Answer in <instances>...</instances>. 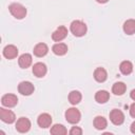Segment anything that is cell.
I'll return each instance as SVG.
<instances>
[{
	"mask_svg": "<svg viewBox=\"0 0 135 135\" xmlns=\"http://www.w3.org/2000/svg\"><path fill=\"white\" fill-rule=\"evenodd\" d=\"M34 90H35L34 84L30 81H21L18 85V92L21 95H24V96L31 95L34 92Z\"/></svg>",
	"mask_w": 135,
	"mask_h": 135,
	"instance_id": "277c9868",
	"label": "cell"
},
{
	"mask_svg": "<svg viewBox=\"0 0 135 135\" xmlns=\"http://www.w3.org/2000/svg\"><path fill=\"white\" fill-rule=\"evenodd\" d=\"M9 9V13L17 19H22L25 17L26 15V8L22 5V4H19V3H13L9 5L8 7Z\"/></svg>",
	"mask_w": 135,
	"mask_h": 135,
	"instance_id": "7a4b0ae2",
	"label": "cell"
},
{
	"mask_svg": "<svg viewBox=\"0 0 135 135\" xmlns=\"http://www.w3.org/2000/svg\"><path fill=\"white\" fill-rule=\"evenodd\" d=\"M119 70H120V72H121L123 75H129V74H131L132 71H133V64H132V62H130V61H128V60L122 61V62L120 63V65H119Z\"/></svg>",
	"mask_w": 135,
	"mask_h": 135,
	"instance_id": "d6986e66",
	"label": "cell"
},
{
	"mask_svg": "<svg viewBox=\"0 0 135 135\" xmlns=\"http://www.w3.org/2000/svg\"><path fill=\"white\" fill-rule=\"evenodd\" d=\"M81 118V114L79 110L76 108H70L65 111V119L70 123H77Z\"/></svg>",
	"mask_w": 135,
	"mask_h": 135,
	"instance_id": "3957f363",
	"label": "cell"
},
{
	"mask_svg": "<svg viewBox=\"0 0 135 135\" xmlns=\"http://www.w3.org/2000/svg\"><path fill=\"white\" fill-rule=\"evenodd\" d=\"M37 123H38V126L40 128H43V129L49 128L51 126V123H52V117H51V115L47 114V113L40 114L38 116V118H37Z\"/></svg>",
	"mask_w": 135,
	"mask_h": 135,
	"instance_id": "9c48e42d",
	"label": "cell"
},
{
	"mask_svg": "<svg viewBox=\"0 0 135 135\" xmlns=\"http://www.w3.org/2000/svg\"><path fill=\"white\" fill-rule=\"evenodd\" d=\"M109 98H110V94H109V92H107L104 90L98 91L95 94V100L98 103H105L109 100Z\"/></svg>",
	"mask_w": 135,
	"mask_h": 135,
	"instance_id": "e0dca14e",
	"label": "cell"
},
{
	"mask_svg": "<svg viewBox=\"0 0 135 135\" xmlns=\"http://www.w3.org/2000/svg\"><path fill=\"white\" fill-rule=\"evenodd\" d=\"M108 126V121L104 117L102 116H96L95 119H94V127L97 129V130H103L105 129Z\"/></svg>",
	"mask_w": 135,
	"mask_h": 135,
	"instance_id": "ffe728a7",
	"label": "cell"
},
{
	"mask_svg": "<svg viewBox=\"0 0 135 135\" xmlns=\"http://www.w3.org/2000/svg\"><path fill=\"white\" fill-rule=\"evenodd\" d=\"M66 133H68V131H66L65 127H63L62 124H54L51 128V134H53V135H64Z\"/></svg>",
	"mask_w": 135,
	"mask_h": 135,
	"instance_id": "7402d4cb",
	"label": "cell"
},
{
	"mask_svg": "<svg viewBox=\"0 0 135 135\" xmlns=\"http://www.w3.org/2000/svg\"><path fill=\"white\" fill-rule=\"evenodd\" d=\"M70 134L71 135H81L82 134V130L79 127H73L70 130Z\"/></svg>",
	"mask_w": 135,
	"mask_h": 135,
	"instance_id": "cb8c5ba5",
	"label": "cell"
},
{
	"mask_svg": "<svg viewBox=\"0 0 135 135\" xmlns=\"http://www.w3.org/2000/svg\"><path fill=\"white\" fill-rule=\"evenodd\" d=\"M52 51H53V53L55 55L62 56L68 52V45L65 43H56V44L53 45Z\"/></svg>",
	"mask_w": 135,
	"mask_h": 135,
	"instance_id": "2e32d148",
	"label": "cell"
},
{
	"mask_svg": "<svg viewBox=\"0 0 135 135\" xmlns=\"http://www.w3.org/2000/svg\"><path fill=\"white\" fill-rule=\"evenodd\" d=\"M97 2H99V3H105V2H108L109 0H96Z\"/></svg>",
	"mask_w": 135,
	"mask_h": 135,
	"instance_id": "83f0119b",
	"label": "cell"
},
{
	"mask_svg": "<svg viewBox=\"0 0 135 135\" xmlns=\"http://www.w3.org/2000/svg\"><path fill=\"white\" fill-rule=\"evenodd\" d=\"M0 118L5 123H13L16 119V116H15L14 112H12L11 110H6L4 108H1L0 109Z\"/></svg>",
	"mask_w": 135,
	"mask_h": 135,
	"instance_id": "8992f818",
	"label": "cell"
},
{
	"mask_svg": "<svg viewBox=\"0 0 135 135\" xmlns=\"http://www.w3.org/2000/svg\"><path fill=\"white\" fill-rule=\"evenodd\" d=\"M130 96H131V98H132L133 100H135V90H132V91H131Z\"/></svg>",
	"mask_w": 135,
	"mask_h": 135,
	"instance_id": "4316f807",
	"label": "cell"
},
{
	"mask_svg": "<svg viewBox=\"0 0 135 135\" xmlns=\"http://www.w3.org/2000/svg\"><path fill=\"white\" fill-rule=\"evenodd\" d=\"M18 102V98L16 95L14 94H5L2 98H1V103L4 105V107H7V108H13L17 104Z\"/></svg>",
	"mask_w": 135,
	"mask_h": 135,
	"instance_id": "ba28073f",
	"label": "cell"
},
{
	"mask_svg": "<svg viewBox=\"0 0 135 135\" xmlns=\"http://www.w3.org/2000/svg\"><path fill=\"white\" fill-rule=\"evenodd\" d=\"M129 111H130V115H131L133 118H135V102L130 105V110H129Z\"/></svg>",
	"mask_w": 135,
	"mask_h": 135,
	"instance_id": "d4e9b609",
	"label": "cell"
},
{
	"mask_svg": "<svg viewBox=\"0 0 135 135\" xmlns=\"http://www.w3.org/2000/svg\"><path fill=\"white\" fill-rule=\"evenodd\" d=\"M80 100H81V94H80V92H78V91H72L69 94V101L72 104H77V103L80 102Z\"/></svg>",
	"mask_w": 135,
	"mask_h": 135,
	"instance_id": "603a6c76",
	"label": "cell"
},
{
	"mask_svg": "<svg viewBox=\"0 0 135 135\" xmlns=\"http://www.w3.org/2000/svg\"><path fill=\"white\" fill-rule=\"evenodd\" d=\"M31 129V121L25 117H20L16 122V130L20 133H25Z\"/></svg>",
	"mask_w": 135,
	"mask_h": 135,
	"instance_id": "52a82bcc",
	"label": "cell"
},
{
	"mask_svg": "<svg viewBox=\"0 0 135 135\" xmlns=\"http://www.w3.org/2000/svg\"><path fill=\"white\" fill-rule=\"evenodd\" d=\"M123 31L127 35H133L135 33V20L129 19L123 23Z\"/></svg>",
	"mask_w": 135,
	"mask_h": 135,
	"instance_id": "ac0fdd59",
	"label": "cell"
},
{
	"mask_svg": "<svg viewBox=\"0 0 135 135\" xmlns=\"http://www.w3.org/2000/svg\"><path fill=\"white\" fill-rule=\"evenodd\" d=\"M130 129H131V132H132L133 134H135V121L131 124V128H130Z\"/></svg>",
	"mask_w": 135,
	"mask_h": 135,
	"instance_id": "484cf974",
	"label": "cell"
},
{
	"mask_svg": "<svg viewBox=\"0 0 135 135\" xmlns=\"http://www.w3.org/2000/svg\"><path fill=\"white\" fill-rule=\"evenodd\" d=\"M126 84L123 82H115L113 84V88H112V92L115 94V95H122L124 92H126Z\"/></svg>",
	"mask_w": 135,
	"mask_h": 135,
	"instance_id": "44dd1931",
	"label": "cell"
},
{
	"mask_svg": "<svg viewBox=\"0 0 135 135\" xmlns=\"http://www.w3.org/2000/svg\"><path fill=\"white\" fill-rule=\"evenodd\" d=\"M18 63H19L20 68H22V69L28 68L32 64V56L30 54H27V53L22 54L18 59Z\"/></svg>",
	"mask_w": 135,
	"mask_h": 135,
	"instance_id": "5bb4252c",
	"label": "cell"
},
{
	"mask_svg": "<svg viewBox=\"0 0 135 135\" xmlns=\"http://www.w3.org/2000/svg\"><path fill=\"white\" fill-rule=\"evenodd\" d=\"M17 55H18V49L13 44H8L3 49V56L6 59H14L17 57Z\"/></svg>",
	"mask_w": 135,
	"mask_h": 135,
	"instance_id": "8fae6325",
	"label": "cell"
},
{
	"mask_svg": "<svg viewBox=\"0 0 135 135\" xmlns=\"http://www.w3.org/2000/svg\"><path fill=\"white\" fill-rule=\"evenodd\" d=\"M49 47L45 43H38L34 47V55L37 57H43L47 54Z\"/></svg>",
	"mask_w": 135,
	"mask_h": 135,
	"instance_id": "4fadbf2b",
	"label": "cell"
},
{
	"mask_svg": "<svg viewBox=\"0 0 135 135\" xmlns=\"http://www.w3.org/2000/svg\"><path fill=\"white\" fill-rule=\"evenodd\" d=\"M107 77H108V74H107V71L103 68H97L94 71V78H95L96 81L103 82V81L107 80Z\"/></svg>",
	"mask_w": 135,
	"mask_h": 135,
	"instance_id": "9a60e30c",
	"label": "cell"
},
{
	"mask_svg": "<svg viewBox=\"0 0 135 135\" xmlns=\"http://www.w3.org/2000/svg\"><path fill=\"white\" fill-rule=\"evenodd\" d=\"M110 120L115 124V126H120L124 121V115L120 110L114 109L110 113Z\"/></svg>",
	"mask_w": 135,
	"mask_h": 135,
	"instance_id": "5b68a950",
	"label": "cell"
},
{
	"mask_svg": "<svg viewBox=\"0 0 135 135\" xmlns=\"http://www.w3.org/2000/svg\"><path fill=\"white\" fill-rule=\"evenodd\" d=\"M66 35H68V30H66V27L65 26H63V25H61V26H59L53 34H52V39L54 40V41H61V40H63L65 37H66Z\"/></svg>",
	"mask_w": 135,
	"mask_h": 135,
	"instance_id": "30bf717a",
	"label": "cell"
},
{
	"mask_svg": "<svg viewBox=\"0 0 135 135\" xmlns=\"http://www.w3.org/2000/svg\"><path fill=\"white\" fill-rule=\"evenodd\" d=\"M46 71H47L46 70V65L44 63H42V62H37L33 66V73L38 78L43 77L46 74Z\"/></svg>",
	"mask_w": 135,
	"mask_h": 135,
	"instance_id": "7c38bea8",
	"label": "cell"
},
{
	"mask_svg": "<svg viewBox=\"0 0 135 135\" xmlns=\"http://www.w3.org/2000/svg\"><path fill=\"white\" fill-rule=\"evenodd\" d=\"M70 30L74 36L82 37L86 33V25L81 20H74L70 25Z\"/></svg>",
	"mask_w": 135,
	"mask_h": 135,
	"instance_id": "6da1fadb",
	"label": "cell"
}]
</instances>
